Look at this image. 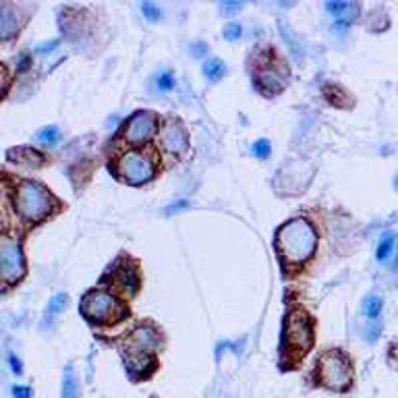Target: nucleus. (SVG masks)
<instances>
[{
    "mask_svg": "<svg viewBox=\"0 0 398 398\" xmlns=\"http://www.w3.org/2000/svg\"><path fill=\"white\" fill-rule=\"evenodd\" d=\"M118 177L127 185H143L154 177V162L143 152H129L118 160Z\"/></svg>",
    "mask_w": 398,
    "mask_h": 398,
    "instance_id": "obj_7",
    "label": "nucleus"
},
{
    "mask_svg": "<svg viewBox=\"0 0 398 398\" xmlns=\"http://www.w3.org/2000/svg\"><path fill=\"white\" fill-rule=\"evenodd\" d=\"M241 31H243V27H241L239 23H228V25L224 27V38H226L228 42H237V40L241 38Z\"/></svg>",
    "mask_w": 398,
    "mask_h": 398,
    "instance_id": "obj_22",
    "label": "nucleus"
},
{
    "mask_svg": "<svg viewBox=\"0 0 398 398\" xmlns=\"http://www.w3.org/2000/svg\"><path fill=\"white\" fill-rule=\"evenodd\" d=\"M397 187H398V178H397Z\"/></svg>",
    "mask_w": 398,
    "mask_h": 398,
    "instance_id": "obj_27",
    "label": "nucleus"
},
{
    "mask_svg": "<svg viewBox=\"0 0 398 398\" xmlns=\"http://www.w3.org/2000/svg\"><path fill=\"white\" fill-rule=\"evenodd\" d=\"M313 324L303 310H290L282 332V354L287 363H297L313 347Z\"/></svg>",
    "mask_w": 398,
    "mask_h": 398,
    "instance_id": "obj_2",
    "label": "nucleus"
},
{
    "mask_svg": "<svg viewBox=\"0 0 398 398\" xmlns=\"http://www.w3.org/2000/svg\"><path fill=\"white\" fill-rule=\"evenodd\" d=\"M66 303H68V297H66L65 292L54 295V297L50 299V303H48V315H50V317H54L56 313H61V311L65 310Z\"/></svg>",
    "mask_w": 398,
    "mask_h": 398,
    "instance_id": "obj_19",
    "label": "nucleus"
},
{
    "mask_svg": "<svg viewBox=\"0 0 398 398\" xmlns=\"http://www.w3.org/2000/svg\"><path fill=\"white\" fill-rule=\"evenodd\" d=\"M203 75L210 79V81H220L222 77L226 75V66L222 63L220 58H212V61H208L205 65H203Z\"/></svg>",
    "mask_w": 398,
    "mask_h": 398,
    "instance_id": "obj_14",
    "label": "nucleus"
},
{
    "mask_svg": "<svg viewBox=\"0 0 398 398\" xmlns=\"http://www.w3.org/2000/svg\"><path fill=\"white\" fill-rule=\"evenodd\" d=\"M251 154L255 155V158H260V160L270 158V154H272V146H270V141H267V139H260V141H255L253 148H251Z\"/></svg>",
    "mask_w": 398,
    "mask_h": 398,
    "instance_id": "obj_20",
    "label": "nucleus"
},
{
    "mask_svg": "<svg viewBox=\"0 0 398 398\" xmlns=\"http://www.w3.org/2000/svg\"><path fill=\"white\" fill-rule=\"evenodd\" d=\"M155 88L160 93H168L175 89V75L170 71H162L158 77H155Z\"/></svg>",
    "mask_w": 398,
    "mask_h": 398,
    "instance_id": "obj_16",
    "label": "nucleus"
},
{
    "mask_svg": "<svg viewBox=\"0 0 398 398\" xmlns=\"http://www.w3.org/2000/svg\"><path fill=\"white\" fill-rule=\"evenodd\" d=\"M52 205H54V198L44 185L36 183V180H23L17 187L15 208L23 220L42 222L50 216Z\"/></svg>",
    "mask_w": 398,
    "mask_h": 398,
    "instance_id": "obj_3",
    "label": "nucleus"
},
{
    "mask_svg": "<svg viewBox=\"0 0 398 398\" xmlns=\"http://www.w3.org/2000/svg\"><path fill=\"white\" fill-rule=\"evenodd\" d=\"M162 143L168 152L173 154H183L187 150V131L183 127V123L177 118H170L164 123V131H162Z\"/></svg>",
    "mask_w": 398,
    "mask_h": 398,
    "instance_id": "obj_9",
    "label": "nucleus"
},
{
    "mask_svg": "<svg viewBox=\"0 0 398 398\" xmlns=\"http://www.w3.org/2000/svg\"><path fill=\"white\" fill-rule=\"evenodd\" d=\"M382 310H384V299H379V297H367L365 299V315L369 320H376L377 315L382 313Z\"/></svg>",
    "mask_w": 398,
    "mask_h": 398,
    "instance_id": "obj_18",
    "label": "nucleus"
},
{
    "mask_svg": "<svg viewBox=\"0 0 398 398\" xmlns=\"http://www.w3.org/2000/svg\"><path fill=\"white\" fill-rule=\"evenodd\" d=\"M394 243H397V237L392 235V233H386L382 239H379V243H377V260L379 262H386L388 257H390V253H392V249H394Z\"/></svg>",
    "mask_w": 398,
    "mask_h": 398,
    "instance_id": "obj_15",
    "label": "nucleus"
},
{
    "mask_svg": "<svg viewBox=\"0 0 398 398\" xmlns=\"http://www.w3.org/2000/svg\"><path fill=\"white\" fill-rule=\"evenodd\" d=\"M21 27V13L17 4L0 2V42L17 36Z\"/></svg>",
    "mask_w": 398,
    "mask_h": 398,
    "instance_id": "obj_10",
    "label": "nucleus"
},
{
    "mask_svg": "<svg viewBox=\"0 0 398 398\" xmlns=\"http://www.w3.org/2000/svg\"><path fill=\"white\" fill-rule=\"evenodd\" d=\"M326 9L336 17V27H349L359 13V6L354 2H326Z\"/></svg>",
    "mask_w": 398,
    "mask_h": 398,
    "instance_id": "obj_11",
    "label": "nucleus"
},
{
    "mask_svg": "<svg viewBox=\"0 0 398 398\" xmlns=\"http://www.w3.org/2000/svg\"><path fill=\"white\" fill-rule=\"evenodd\" d=\"M154 129H155L154 114L146 111L137 112L131 121L127 123V127H125V139H127L129 143L141 146V143H146V141L152 137Z\"/></svg>",
    "mask_w": 398,
    "mask_h": 398,
    "instance_id": "obj_8",
    "label": "nucleus"
},
{
    "mask_svg": "<svg viewBox=\"0 0 398 398\" xmlns=\"http://www.w3.org/2000/svg\"><path fill=\"white\" fill-rule=\"evenodd\" d=\"M9 88V79H6V73H4V68L0 65V98L4 96V91Z\"/></svg>",
    "mask_w": 398,
    "mask_h": 398,
    "instance_id": "obj_25",
    "label": "nucleus"
},
{
    "mask_svg": "<svg viewBox=\"0 0 398 398\" xmlns=\"http://www.w3.org/2000/svg\"><path fill=\"white\" fill-rule=\"evenodd\" d=\"M11 369H13V372H15L17 376H21V374H23L21 361H19V359H17L15 354H11Z\"/></svg>",
    "mask_w": 398,
    "mask_h": 398,
    "instance_id": "obj_26",
    "label": "nucleus"
},
{
    "mask_svg": "<svg viewBox=\"0 0 398 398\" xmlns=\"http://www.w3.org/2000/svg\"><path fill=\"white\" fill-rule=\"evenodd\" d=\"M36 139L44 146H54L61 139V129L58 127H46L42 131L36 135Z\"/></svg>",
    "mask_w": 398,
    "mask_h": 398,
    "instance_id": "obj_17",
    "label": "nucleus"
},
{
    "mask_svg": "<svg viewBox=\"0 0 398 398\" xmlns=\"http://www.w3.org/2000/svg\"><path fill=\"white\" fill-rule=\"evenodd\" d=\"M317 237L315 230L305 218H292L278 228L276 249L287 264H303L315 253Z\"/></svg>",
    "mask_w": 398,
    "mask_h": 398,
    "instance_id": "obj_1",
    "label": "nucleus"
},
{
    "mask_svg": "<svg viewBox=\"0 0 398 398\" xmlns=\"http://www.w3.org/2000/svg\"><path fill=\"white\" fill-rule=\"evenodd\" d=\"M220 9H222V13L230 15V13H237V11H241V9H243V4H241V2H222Z\"/></svg>",
    "mask_w": 398,
    "mask_h": 398,
    "instance_id": "obj_23",
    "label": "nucleus"
},
{
    "mask_svg": "<svg viewBox=\"0 0 398 398\" xmlns=\"http://www.w3.org/2000/svg\"><path fill=\"white\" fill-rule=\"evenodd\" d=\"M63 398H81L79 379L75 376L73 365H66L65 376H63Z\"/></svg>",
    "mask_w": 398,
    "mask_h": 398,
    "instance_id": "obj_13",
    "label": "nucleus"
},
{
    "mask_svg": "<svg viewBox=\"0 0 398 398\" xmlns=\"http://www.w3.org/2000/svg\"><path fill=\"white\" fill-rule=\"evenodd\" d=\"M81 313L91 324H112L121 317V305L116 297H112L104 290H91L81 301Z\"/></svg>",
    "mask_w": 398,
    "mask_h": 398,
    "instance_id": "obj_5",
    "label": "nucleus"
},
{
    "mask_svg": "<svg viewBox=\"0 0 398 398\" xmlns=\"http://www.w3.org/2000/svg\"><path fill=\"white\" fill-rule=\"evenodd\" d=\"M141 11H143V15H146L150 21H160V17H162L160 6L154 4V2H143V4H141Z\"/></svg>",
    "mask_w": 398,
    "mask_h": 398,
    "instance_id": "obj_21",
    "label": "nucleus"
},
{
    "mask_svg": "<svg viewBox=\"0 0 398 398\" xmlns=\"http://www.w3.org/2000/svg\"><path fill=\"white\" fill-rule=\"evenodd\" d=\"M13 394H15V398H31V388H27V386H15L13 388Z\"/></svg>",
    "mask_w": 398,
    "mask_h": 398,
    "instance_id": "obj_24",
    "label": "nucleus"
},
{
    "mask_svg": "<svg viewBox=\"0 0 398 398\" xmlns=\"http://www.w3.org/2000/svg\"><path fill=\"white\" fill-rule=\"evenodd\" d=\"M320 382L332 390H347L353 382V367L349 357L340 351H328L320 359Z\"/></svg>",
    "mask_w": 398,
    "mask_h": 398,
    "instance_id": "obj_4",
    "label": "nucleus"
},
{
    "mask_svg": "<svg viewBox=\"0 0 398 398\" xmlns=\"http://www.w3.org/2000/svg\"><path fill=\"white\" fill-rule=\"evenodd\" d=\"M9 160L25 168H40L44 164V155L31 148H13L9 152Z\"/></svg>",
    "mask_w": 398,
    "mask_h": 398,
    "instance_id": "obj_12",
    "label": "nucleus"
},
{
    "mask_svg": "<svg viewBox=\"0 0 398 398\" xmlns=\"http://www.w3.org/2000/svg\"><path fill=\"white\" fill-rule=\"evenodd\" d=\"M25 274V257L17 239L0 237V280L15 285Z\"/></svg>",
    "mask_w": 398,
    "mask_h": 398,
    "instance_id": "obj_6",
    "label": "nucleus"
}]
</instances>
